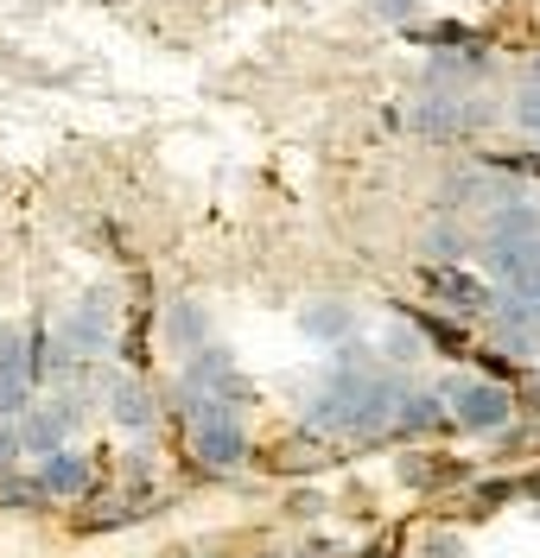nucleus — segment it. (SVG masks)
<instances>
[{
    "mask_svg": "<svg viewBox=\"0 0 540 558\" xmlns=\"http://www.w3.org/2000/svg\"><path fill=\"white\" fill-rule=\"evenodd\" d=\"M508 242H540V204H508L483 209V229H477V247H508Z\"/></svg>",
    "mask_w": 540,
    "mask_h": 558,
    "instance_id": "12",
    "label": "nucleus"
},
{
    "mask_svg": "<svg viewBox=\"0 0 540 558\" xmlns=\"http://www.w3.org/2000/svg\"><path fill=\"white\" fill-rule=\"evenodd\" d=\"M439 407L452 425H465V432H503L508 418H515V393L503 381H452L439 387Z\"/></svg>",
    "mask_w": 540,
    "mask_h": 558,
    "instance_id": "7",
    "label": "nucleus"
},
{
    "mask_svg": "<svg viewBox=\"0 0 540 558\" xmlns=\"http://www.w3.org/2000/svg\"><path fill=\"white\" fill-rule=\"evenodd\" d=\"M299 558H305V553H299Z\"/></svg>",
    "mask_w": 540,
    "mask_h": 558,
    "instance_id": "24",
    "label": "nucleus"
},
{
    "mask_svg": "<svg viewBox=\"0 0 540 558\" xmlns=\"http://www.w3.org/2000/svg\"><path fill=\"white\" fill-rule=\"evenodd\" d=\"M172 407H179V418H184V445H191V457H197L211 476H236V470L254 457L249 413H242V407H223V400H184V393H172Z\"/></svg>",
    "mask_w": 540,
    "mask_h": 558,
    "instance_id": "2",
    "label": "nucleus"
},
{
    "mask_svg": "<svg viewBox=\"0 0 540 558\" xmlns=\"http://www.w3.org/2000/svg\"><path fill=\"white\" fill-rule=\"evenodd\" d=\"M369 13H375L382 26H413V20H420V0H369Z\"/></svg>",
    "mask_w": 540,
    "mask_h": 558,
    "instance_id": "19",
    "label": "nucleus"
},
{
    "mask_svg": "<svg viewBox=\"0 0 540 558\" xmlns=\"http://www.w3.org/2000/svg\"><path fill=\"white\" fill-rule=\"evenodd\" d=\"M427 286L445 299V305H458V312L470 317H483L490 305H496V292L483 286V279H470V274H452V267H427Z\"/></svg>",
    "mask_w": 540,
    "mask_h": 558,
    "instance_id": "14",
    "label": "nucleus"
},
{
    "mask_svg": "<svg viewBox=\"0 0 540 558\" xmlns=\"http://www.w3.org/2000/svg\"><path fill=\"white\" fill-rule=\"evenodd\" d=\"M20 463H26V457H20V425H13V418H0V476H7V470H20Z\"/></svg>",
    "mask_w": 540,
    "mask_h": 558,
    "instance_id": "21",
    "label": "nucleus"
},
{
    "mask_svg": "<svg viewBox=\"0 0 540 558\" xmlns=\"http://www.w3.org/2000/svg\"><path fill=\"white\" fill-rule=\"evenodd\" d=\"M51 337H58V349H71L76 362H108V349L121 343V292L108 279L83 286L71 299V312L51 324Z\"/></svg>",
    "mask_w": 540,
    "mask_h": 558,
    "instance_id": "3",
    "label": "nucleus"
},
{
    "mask_svg": "<svg viewBox=\"0 0 540 558\" xmlns=\"http://www.w3.org/2000/svg\"><path fill=\"white\" fill-rule=\"evenodd\" d=\"M496 114L477 102V96H465V89H420V96H407V108H400V128L420 140H470L483 134Z\"/></svg>",
    "mask_w": 540,
    "mask_h": 558,
    "instance_id": "4",
    "label": "nucleus"
},
{
    "mask_svg": "<svg viewBox=\"0 0 540 558\" xmlns=\"http://www.w3.org/2000/svg\"><path fill=\"white\" fill-rule=\"evenodd\" d=\"M508 121L521 128L528 140H540V83H528L521 96H515V108H508Z\"/></svg>",
    "mask_w": 540,
    "mask_h": 558,
    "instance_id": "18",
    "label": "nucleus"
},
{
    "mask_svg": "<svg viewBox=\"0 0 540 558\" xmlns=\"http://www.w3.org/2000/svg\"><path fill=\"white\" fill-rule=\"evenodd\" d=\"M45 508V488L33 483V470H7L0 476V514H38Z\"/></svg>",
    "mask_w": 540,
    "mask_h": 558,
    "instance_id": "17",
    "label": "nucleus"
},
{
    "mask_svg": "<svg viewBox=\"0 0 540 558\" xmlns=\"http://www.w3.org/2000/svg\"><path fill=\"white\" fill-rule=\"evenodd\" d=\"M38 400V375H33V343L26 324H0V418H20Z\"/></svg>",
    "mask_w": 540,
    "mask_h": 558,
    "instance_id": "8",
    "label": "nucleus"
},
{
    "mask_svg": "<svg viewBox=\"0 0 540 558\" xmlns=\"http://www.w3.org/2000/svg\"><path fill=\"white\" fill-rule=\"evenodd\" d=\"M179 393L184 400H223V407H254V381L236 368V355L223 343H204L197 355H184L179 362Z\"/></svg>",
    "mask_w": 540,
    "mask_h": 558,
    "instance_id": "6",
    "label": "nucleus"
},
{
    "mask_svg": "<svg viewBox=\"0 0 540 558\" xmlns=\"http://www.w3.org/2000/svg\"><path fill=\"white\" fill-rule=\"evenodd\" d=\"M159 337H166V349L172 355H197L204 343H216V317H211V305H197V299H166V312H159Z\"/></svg>",
    "mask_w": 540,
    "mask_h": 558,
    "instance_id": "11",
    "label": "nucleus"
},
{
    "mask_svg": "<svg viewBox=\"0 0 540 558\" xmlns=\"http://www.w3.org/2000/svg\"><path fill=\"white\" fill-rule=\"evenodd\" d=\"M427 247H432V254H465V247H470V235L458 229V222H439V229L427 235Z\"/></svg>",
    "mask_w": 540,
    "mask_h": 558,
    "instance_id": "20",
    "label": "nucleus"
},
{
    "mask_svg": "<svg viewBox=\"0 0 540 558\" xmlns=\"http://www.w3.org/2000/svg\"><path fill=\"white\" fill-rule=\"evenodd\" d=\"M490 279L503 286V299H521L535 305L540 299V242H508V247H477Z\"/></svg>",
    "mask_w": 540,
    "mask_h": 558,
    "instance_id": "10",
    "label": "nucleus"
},
{
    "mask_svg": "<svg viewBox=\"0 0 540 558\" xmlns=\"http://www.w3.org/2000/svg\"><path fill=\"white\" fill-rule=\"evenodd\" d=\"M299 330H305L312 343H350V337H357V305H344V299H312V305H299Z\"/></svg>",
    "mask_w": 540,
    "mask_h": 558,
    "instance_id": "13",
    "label": "nucleus"
},
{
    "mask_svg": "<svg viewBox=\"0 0 540 558\" xmlns=\"http://www.w3.org/2000/svg\"><path fill=\"white\" fill-rule=\"evenodd\" d=\"M33 483L45 488V501H83L96 488V457L83 451V445H64V451L33 463Z\"/></svg>",
    "mask_w": 540,
    "mask_h": 558,
    "instance_id": "9",
    "label": "nucleus"
},
{
    "mask_svg": "<svg viewBox=\"0 0 540 558\" xmlns=\"http://www.w3.org/2000/svg\"><path fill=\"white\" fill-rule=\"evenodd\" d=\"M382 362L413 375V362H427V337H420V324H407V317L388 324V337H382Z\"/></svg>",
    "mask_w": 540,
    "mask_h": 558,
    "instance_id": "16",
    "label": "nucleus"
},
{
    "mask_svg": "<svg viewBox=\"0 0 540 558\" xmlns=\"http://www.w3.org/2000/svg\"><path fill=\"white\" fill-rule=\"evenodd\" d=\"M420 558H465V539H452V533H432L427 546H420Z\"/></svg>",
    "mask_w": 540,
    "mask_h": 558,
    "instance_id": "22",
    "label": "nucleus"
},
{
    "mask_svg": "<svg viewBox=\"0 0 540 558\" xmlns=\"http://www.w3.org/2000/svg\"><path fill=\"white\" fill-rule=\"evenodd\" d=\"M96 407L115 432H128L134 445H146L153 432H159V393L146 375L134 368H96Z\"/></svg>",
    "mask_w": 540,
    "mask_h": 558,
    "instance_id": "5",
    "label": "nucleus"
},
{
    "mask_svg": "<svg viewBox=\"0 0 540 558\" xmlns=\"http://www.w3.org/2000/svg\"><path fill=\"white\" fill-rule=\"evenodd\" d=\"M439 425H445L439 393H420V387H413V393L395 407V425H388V432H400V438H427V432H439Z\"/></svg>",
    "mask_w": 540,
    "mask_h": 558,
    "instance_id": "15",
    "label": "nucleus"
},
{
    "mask_svg": "<svg viewBox=\"0 0 540 558\" xmlns=\"http://www.w3.org/2000/svg\"><path fill=\"white\" fill-rule=\"evenodd\" d=\"M413 393V375L407 368H388L382 355H369L357 343H337V362L324 368L312 393L299 400V418L312 438H382L395 425V407Z\"/></svg>",
    "mask_w": 540,
    "mask_h": 558,
    "instance_id": "1",
    "label": "nucleus"
},
{
    "mask_svg": "<svg viewBox=\"0 0 540 558\" xmlns=\"http://www.w3.org/2000/svg\"><path fill=\"white\" fill-rule=\"evenodd\" d=\"M179 558H223V553H179Z\"/></svg>",
    "mask_w": 540,
    "mask_h": 558,
    "instance_id": "23",
    "label": "nucleus"
}]
</instances>
